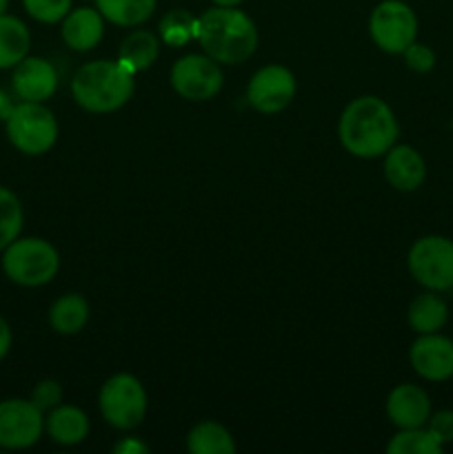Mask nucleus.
<instances>
[{
  "mask_svg": "<svg viewBox=\"0 0 453 454\" xmlns=\"http://www.w3.org/2000/svg\"><path fill=\"white\" fill-rule=\"evenodd\" d=\"M400 124L393 109L378 96H360L342 109L338 137L346 153L360 160L382 158L398 142Z\"/></svg>",
  "mask_w": 453,
  "mask_h": 454,
  "instance_id": "obj_1",
  "label": "nucleus"
},
{
  "mask_svg": "<svg viewBox=\"0 0 453 454\" xmlns=\"http://www.w3.org/2000/svg\"><path fill=\"white\" fill-rule=\"evenodd\" d=\"M200 49L218 65L235 67L247 62L256 53L260 34L256 22L240 7H216L207 9L198 16Z\"/></svg>",
  "mask_w": 453,
  "mask_h": 454,
  "instance_id": "obj_2",
  "label": "nucleus"
},
{
  "mask_svg": "<svg viewBox=\"0 0 453 454\" xmlns=\"http://www.w3.org/2000/svg\"><path fill=\"white\" fill-rule=\"evenodd\" d=\"M136 74L120 60H91L71 78V98L87 114H114L131 100Z\"/></svg>",
  "mask_w": 453,
  "mask_h": 454,
  "instance_id": "obj_3",
  "label": "nucleus"
},
{
  "mask_svg": "<svg viewBox=\"0 0 453 454\" xmlns=\"http://www.w3.org/2000/svg\"><path fill=\"white\" fill-rule=\"evenodd\" d=\"M4 278L22 288H40L60 270V253L44 238H16L3 251Z\"/></svg>",
  "mask_w": 453,
  "mask_h": 454,
  "instance_id": "obj_4",
  "label": "nucleus"
},
{
  "mask_svg": "<svg viewBox=\"0 0 453 454\" xmlns=\"http://www.w3.org/2000/svg\"><path fill=\"white\" fill-rule=\"evenodd\" d=\"M4 133L18 153L40 158L56 146L60 127L53 111L44 102L18 100L9 118L4 120Z\"/></svg>",
  "mask_w": 453,
  "mask_h": 454,
  "instance_id": "obj_5",
  "label": "nucleus"
},
{
  "mask_svg": "<svg viewBox=\"0 0 453 454\" xmlns=\"http://www.w3.org/2000/svg\"><path fill=\"white\" fill-rule=\"evenodd\" d=\"M98 408H100L102 419L111 428L129 433V430L138 428L145 419L149 397H147L145 386L136 375L118 372L102 384L100 393H98Z\"/></svg>",
  "mask_w": 453,
  "mask_h": 454,
  "instance_id": "obj_6",
  "label": "nucleus"
},
{
  "mask_svg": "<svg viewBox=\"0 0 453 454\" xmlns=\"http://www.w3.org/2000/svg\"><path fill=\"white\" fill-rule=\"evenodd\" d=\"M407 269L425 291H453V239L447 235H422L407 253Z\"/></svg>",
  "mask_w": 453,
  "mask_h": 454,
  "instance_id": "obj_7",
  "label": "nucleus"
},
{
  "mask_svg": "<svg viewBox=\"0 0 453 454\" xmlns=\"http://www.w3.org/2000/svg\"><path fill=\"white\" fill-rule=\"evenodd\" d=\"M417 16L404 0H382L369 16V38L380 51L402 56L404 49L417 40Z\"/></svg>",
  "mask_w": 453,
  "mask_h": 454,
  "instance_id": "obj_8",
  "label": "nucleus"
},
{
  "mask_svg": "<svg viewBox=\"0 0 453 454\" xmlns=\"http://www.w3.org/2000/svg\"><path fill=\"white\" fill-rule=\"evenodd\" d=\"M169 82L182 100L207 102L222 91L225 74H222V65H218L204 51L187 53L173 62Z\"/></svg>",
  "mask_w": 453,
  "mask_h": 454,
  "instance_id": "obj_9",
  "label": "nucleus"
},
{
  "mask_svg": "<svg viewBox=\"0 0 453 454\" xmlns=\"http://www.w3.org/2000/svg\"><path fill=\"white\" fill-rule=\"evenodd\" d=\"M298 93V80L284 65L260 67L247 84V102L262 115H275L287 109Z\"/></svg>",
  "mask_w": 453,
  "mask_h": 454,
  "instance_id": "obj_10",
  "label": "nucleus"
},
{
  "mask_svg": "<svg viewBox=\"0 0 453 454\" xmlns=\"http://www.w3.org/2000/svg\"><path fill=\"white\" fill-rule=\"evenodd\" d=\"M44 434V412L31 399H4L0 402V448L27 450Z\"/></svg>",
  "mask_w": 453,
  "mask_h": 454,
  "instance_id": "obj_11",
  "label": "nucleus"
},
{
  "mask_svg": "<svg viewBox=\"0 0 453 454\" xmlns=\"http://www.w3.org/2000/svg\"><path fill=\"white\" fill-rule=\"evenodd\" d=\"M409 364L420 380L431 384L453 380V340L442 331L417 335L409 348Z\"/></svg>",
  "mask_w": 453,
  "mask_h": 454,
  "instance_id": "obj_12",
  "label": "nucleus"
},
{
  "mask_svg": "<svg viewBox=\"0 0 453 454\" xmlns=\"http://www.w3.org/2000/svg\"><path fill=\"white\" fill-rule=\"evenodd\" d=\"M12 91L16 100L47 102L58 91V71L47 58L27 56L12 69Z\"/></svg>",
  "mask_w": 453,
  "mask_h": 454,
  "instance_id": "obj_13",
  "label": "nucleus"
},
{
  "mask_svg": "<svg viewBox=\"0 0 453 454\" xmlns=\"http://www.w3.org/2000/svg\"><path fill=\"white\" fill-rule=\"evenodd\" d=\"M385 411L391 426H395L398 430L420 428L429 421L431 412H433V403H431L429 393L422 386L398 384L386 395Z\"/></svg>",
  "mask_w": 453,
  "mask_h": 454,
  "instance_id": "obj_14",
  "label": "nucleus"
},
{
  "mask_svg": "<svg viewBox=\"0 0 453 454\" xmlns=\"http://www.w3.org/2000/svg\"><path fill=\"white\" fill-rule=\"evenodd\" d=\"M382 158H385V180L389 182L391 189L400 193H413L425 184L426 162L416 146L395 142Z\"/></svg>",
  "mask_w": 453,
  "mask_h": 454,
  "instance_id": "obj_15",
  "label": "nucleus"
},
{
  "mask_svg": "<svg viewBox=\"0 0 453 454\" xmlns=\"http://www.w3.org/2000/svg\"><path fill=\"white\" fill-rule=\"evenodd\" d=\"M105 18L98 7L71 9L60 20V38L71 51L87 53L96 49L105 38Z\"/></svg>",
  "mask_w": 453,
  "mask_h": 454,
  "instance_id": "obj_16",
  "label": "nucleus"
},
{
  "mask_svg": "<svg viewBox=\"0 0 453 454\" xmlns=\"http://www.w3.org/2000/svg\"><path fill=\"white\" fill-rule=\"evenodd\" d=\"M89 430H91V421L87 412L74 403L62 402L60 406L44 415V434L58 446H78L89 437Z\"/></svg>",
  "mask_w": 453,
  "mask_h": 454,
  "instance_id": "obj_17",
  "label": "nucleus"
},
{
  "mask_svg": "<svg viewBox=\"0 0 453 454\" xmlns=\"http://www.w3.org/2000/svg\"><path fill=\"white\" fill-rule=\"evenodd\" d=\"M407 322L416 335L440 333L449 322V304L442 293L422 291L407 309Z\"/></svg>",
  "mask_w": 453,
  "mask_h": 454,
  "instance_id": "obj_18",
  "label": "nucleus"
},
{
  "mask_svg": "<svg viewBox=\"0 0 453 454\" xmlns=\"http://www.w3.org/2000/svg\"><path fill=\"white\" fill-rule=\"evenodd\" d=\"M89 315H91L89 301L80 293H65V295H60L49 306L47 319L53 333L62 337H71L84 331Z\"/></svg>",
  "mask_w": 453,
  "mask_h": 454,
  "instance_id": "obj_19",
  "label": "nucleus"
},
{
  "mask_svg": "<svg viewBox=\"0 0 453 454\" xmlns=\"http://www.w3.org/2000/svg\"><path fill=\"white\" fill-rule=\"evenodd\" d=\"M160 38L149 29H133L123 38L118 47V60L131 74H142L151 69L160 58Z\"/></svg>",
  "mask_w": 453,
  "mask_h": 454,
  "instance_id": "obj_20",
  "label": "nucleus"
},
{
  "mask_svg": "<svg viewBox=\"0 0 453 454\" xmlns=\"http://www.w3.org/2000/svg\"><path fill=\"white\" fill-rule=\"evenodd\" d=\"M31 51V31L25 20L0 13V71H12Z\"/></svg>",
  "mask_w": 453,
  "mask_h": 454,
  "instance_id": "obj_21",
  "label": "nucleus"
},
{
  "mask_svg": "<svg viewBox=\"0 0 453 454\" xmlns=\"http://www.w3.org/2000/svg\"><path fill=\"white\" fill-rule=\"evenodd\" d=\"M187 450L191 454H234L238 450L235 439L220 421H198L187 434Z\"/></svg>",
  "mask_w": 453,
  "mask_h": 454,
  "instance_id": "obj_22",
  "label": "nucleus"
},
{
  "mask_svg": "<svg viewBox=\"0 0 453 454\" xmlns=\"http://www.w3.org/2000/svg\"><path fill=\"white\" fill-rule=\"evenodd\" d=\"M107 22L115 27H140L155 13L158 0H96L93 3Z\"/></svg>",
  "mask_w": 453,
  "mask_h": 454,
  "instance_id": "obj_23",
  "label": "nucleus"
},
{
  "mask_svg": "<svg viewBox=\"0 0 453 454\" xmlns=\"http://www.w3.org/2000/svg\"><path fill=\"white\" fill-rule=\"evenodd\" d=\"M195 34H198V18L187 9H171L158 22L160 43L169 47H185L187 43L195 40Z\"/></svg>",
  "mask_w": 453,
  "mask_h": 454,
  "instance_id": "obj_24",
  "label": "nucleus"
},
{
  "mask_svg": "<svg viewBox=\"0 0 453 454\" xmlns=\"http://www.w3.org/2000/svg\"><path fill=\"white\" fill-rule=\"evenodd\" d=\"M444 446L426 426L398 430L386 443V452L389 454H440Z\"/></svg>",
  "mask_w": 453,
  "mask_h": 454,
  "instance_id": "obj_25",
  "label": "nucleus"
},
{
  "mask_svg": "<svg viewBox=\"0 0 453 454\" xmlns=\"http://www.w3.org/2000/svg\"><path fill=\"white\" fill-rule=\"evenodd\" d=\"M25 226V208L20 198L12 189L0 184V253L16 238L22 235Z\"/></svg>",
  "mask_w": 453,
  "mask_h": 454,
  "instance_id": "obj_26",
  "label": "nucleus"
},
{
  "mask_svg": "<svg viewBox=\"0 0 453 454\" xmlns=\"http://www.w3.org/2000/svg\"><path fill=\"white\" fill-rule=\"evenodd\" d=\"M22 7L40 25H58L74 9V0H22Z\"/></svg>",
  "mask_w": 453,
  "mask_h": 454,
  "instance_id": "obj_27",
  "label": "nucleus"
},
{
  "mask_svg": "<svg viewBox=\"0 0 453 454\" xmlns=\"http://www.w3.org/2000/svg\"><path fill=\"white\" fill-rule=\"evenodd\" d=\"M29 399L36 408H40V411L47 415L49 411H53V408L60 406V403L65 402V388H62L60 381L56 380H40L38 384L31 388Z\"/></svg>",
  "mask_w": 453,
  "mask_h": 454,
  "instance_id": "obj_28",
  "label": "nucleus"
},
{
  "mask_svg": "<svg viewBox=\"0 0 453 454\" xmlns=\"http://www.w3.org/2000/svg\"><path fill=\"white\" fill-rule=\"evenodd\" d=\"M402 58L407 69L413 71V74H431V71L435 69V62H438V56H435L433 49H431L429 44L420 43V40L409 44V47L404 49Z\"/></svg>",
  "mask_w": 453,
  "mask_h": 454,
  "instance_id": "obj_29",
  "label": "nucleus"
},
{
  "mask_svg": "<svg viewBox=\"0 0 453 454\" xmlns=\"http://www.w3.org/2000/svg\"><path fill=\"white\" fill-rule=\"evenodd\" d=\"M426 428L435 434L442 446H449L453 443V411H435L431 412L429 421H426Z\"/></svg>",
  "mask_w": 453,
  "mask_h": 454,
  "instance_id": "obj_30",
  "label": "nucleus"
},
{
  "mask_svg": "<svg viewBox=\"0 0 453 454\" xmlns=\"http://www.w3.org/2000/svg\"><path fill=\"white\" fill-rule=\"evenodd\" d=\"M115 454H147L149 452V446L145 442H140L138 437H123L114 446Z\"/></svg>",
  "mask_w": 453,
  "mask_h": 454,
  "instance_id": "obj_31",
  "label": "nucleus"
},
{
  "mask_svg": "<svg viewBox=\"0 0 453 454\" xmlns=\"http://www.w3.org/2000/svg\"><path fill=\"white\" fill-rule=\"evenodd\" d=\"M12 344H13L12 326H9L7 319L0 315V362H3V359L9 355V350H12Z\"/></svg>",
  "mask_w": 453,
  "mask_h": 454,
  "instance_id": "obj_32",
  "label": "nucleus"
},
{
  "mask_svg": "<svg viewBox=\"0 0 453 454\" xmlns=\"http://www.w3.org/2000/svg\"><path fill=\"white\" fill-rule=\"evenodd\" d=\"M16 106V102H13V98L9 96L4 89H0V122L4 124V120L9 118V114H12V109Z\"/></svg>",
  "mask_w": 453,
  "mask_h": 454,
  "instance_id": "obj_33",
  "label": "nucleus"
},
{
  "mask_svg": "<svg viewBox=\"0 0 453 454\" xmlns=\"http://www.w3.org/2000/svg\"><path fill=\"white\" fill-rule=\"evenodd\" d=\"M216 7H240V4L244 3V0H211Z\"/></svg>",
  "mask_w": 453,
  "mask_h": 454,
  "instance_id": "obj_34",
  "label": "nucleus"
},
{
  "mask_svg": "<svg viewBox=\"0 0 453 454\" xmlns=\"http://www.w3.org/2000/svg\"><path fill=\"white\" fill-rule=\"evenodd\" d=\"M9 0H0V13H7Z\"/></svg>",
  "mask_w": 453,
  "mask_h": 454,
  "instance_id": "obj_35",
  "label": "nucleus"
},
{
  "mask_svg": "<svg viewBox=\"0 0 453 454\" xmlns=\"http://www.w3.org/2000/svg\"><path fill=\"white\" fill-rule=\"evenodd\" d=\"M89 3H96V0H89Z\"/></svg>",
  "mask_w": 453,
  "mask_h": 454,
  "instance_id": "obj_36",
  "label": "nucleus"
}]
</instances>
